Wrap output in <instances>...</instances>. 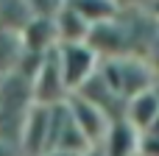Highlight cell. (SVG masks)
<instances>
[{
	"mask_svg": "<svg viewBox=\"0 0 159 156\" xmlns=\"http://www.w3.org/2000/svg\"><path fill=\"white\" fill-rule=\"evenodd\" d=\"M56 56H59V64H61V75H64V87L67 92H78L101 67V59L98 53L87 45V42H78V45H59L56 47Z\"/></svg>",
	"mask_w": 159,
	"mask_h": 156,
	"instance_id": "obj_1",
	"label": "cell"
},
{
	"mask_svg": "<svg viewBox=\"0 0 159 156\" xmlns=\"http://www.w3.org/2000/svg\"><path fill=\"white\" fill-rule=\"evenodd\" d=\"M50 117H53V106H31L25 112L22 131H20L22 156H45L50 151Z\"/></svg>",
	"mask_w": 159,
	"mask_h": 156,
	"instance_id": "obj_2",
	"label": "cell"
},
{
	"mask_svg": "<svg viewBox=\"0 0 159 156\" xmlns=\"http://www.w3.org/2000/svg\"><path fill=\"white\" fill-rule=\"evenodd\" d=\"M31 89H34V106H61L70 98L56 50H50L45 56V64L36 73V78L31 81Z\"/></svg>",
	"mask_w": 159,
	"mask_h": 156,
	"instance_id": "obj_3",
	"label": "cell"
},
{
	"mask_svg": "<svg viewBox=\"0 0 159 156\" xmlns=\"http://www.w3.org/2000/svg\"><path fill=\"white\" fill-rule=\"evenodd\" d=\"M67 112H70V117H73L75 128L84 134V140H87L92 148H98V145L103 142V137H106L109 126L115 123L103 109H98L95 103L84 100L81 95H70V98H67Z\"/></svg>",
	"mask_w": 159,
	"mask_h": 156,
	"instance_id": "obj_4",
	"label": "cell"
},
{
	"mask_svg": "<svg viewBox=\"0 0 159 156\" xmlns=\"http://www.w3.org/2000/svg\"><path fill=\"white\" fill-rule=\"evenodd\" d=\"M22 47L34 50V53H50L59 47V36H56V22L53 17H31L25 22V28L20 31Z\"/></svg>",
	"mask_w": 159,
	"mask_h": 156,
	"instance_id": "obj_5",
	"label": "cell"
},
{
	"mask_svg": "<svg viewBox=\"0 0 159 156\" xmlns=\"http://www.w3.org/2000/svg\"><path fill=\"white\" fill-rule=\"evenodd\" d=\"M98 148L103 151V156H137L140 154V131L126 120H115Z\"/></svg>",
	"mask_w": 159,
	"mask_h": 156,
	"instance_id": "obj_6",
	"label": "cell"
},
{
	"mask_svg": "<svg viewBox=\"0 0 159 156\" xmlns=\"http://www.w3.org/2000/svg\"><path fill=\"white\" fill-rule=\"evenodd\" d=\"M159 117V89H145V92H140V95H134V98H129L126 100V109H123V120L126 123H131L140 134L154 123Z\"/></svg>",
	"mask_w": 159,
	"mask_h": 156,
	"instance_id": "obj_7",
	"label": "cell"
},
{
	"mask_svg": "<svg viewBox=\"0 0 159 156\" xmlns=\"http://www.w3.org/2000/svg\"><path fill=\"white\" fill-rule=\"evenodd\" d=\"M56 22V36H59V45H78V42H87L89 39V31L92 25L87 20H81L67 3L59 8V14L53 17Z\"/></svg>",
	"mask_w": 159,
	"mask_h": 156,
	"instance_id": "obj_8",
	"label": "cell"
},
{
	"mask_svg": "<svg viewBox=\"0 0 159 156\" xmlns=\"http://www.w3.org/2000/svg\"><path fill=\"white\" fill-rule=\"evenodd\" d=\"M81 20H87L92 28L101 25V22H112L117 20V11H120V3L117 0H64Z\"/></svg>",
	"mask_w": 159,
	"mask_h": 156,
	"instance_id": "obj_9",
	"label": "cell"
},
{
	"mask_svg": "<svg viewBox=\"0 0 159 156\" xmlns=\"http://www.w3.org/2000/svg\"><path fill=\"white\" fill-rule=\"evenodd\" d=\"M22 39L17 31H6L0 28V78L3 75H11L20 64V56H22Z\"/></svg>",
	"mask_w": 159,
	"mask_h": 156,
	"instance_id": "obj_10",
	"label": "cell"
},
{
	"mask_svg": "<svg viewBox=\"0 0 159 156\" xmlns=\"http://www.w3.org/2000/svg\"><path fill=\"white\" fill-rule=\"evenodd\" d=\"M31 17H56L59 8L64 6V0H25Z\"/></svg>",
	"mask_w": 159,
	"mask_h": 156,
	"instance_id": "obj_11",
	"label": "cell"
},
{
	"mask_svg": "<svg viewBox=\"0 0 159 156\" xmlns=\"http://www.w3.org/2000/svg\"><path fill=\"white\" fill-rule=\"evenodd\" d=\"M81 156H103V151H101V148H89L87 154H81Z\"/></svg>",
	"mask_w": 159,
	"mask_h": 156,
	"instance_id": "obj_12",
	"label": "cell"
},
{
	"mask_svg": "<svg viewBox=\"0 0 159 156\" xmlns=\"http://www.w3.org/2000/svg\"><path fill=\"white\" fill-rule=\"evenodd\" d=\"M45 156H73V154H64V151H48Z\"/></svg>",
	"mask_w": 159,
	"mask_h": 156,
	"instance_id": "obj_13",
	"label": "cell"
}]
</instances>
